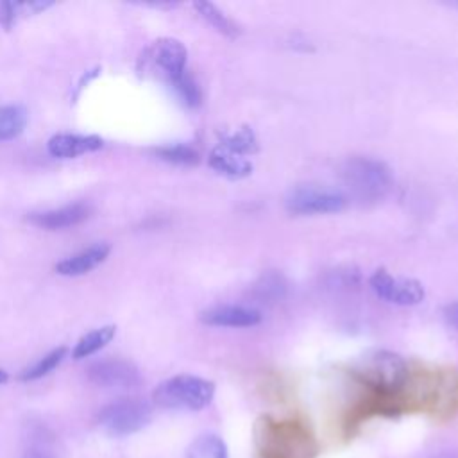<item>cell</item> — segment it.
<instances>
[{"label": "cell", "mask_w": 458, "mask_h": 458, "mask_svg": "<svg viewBox=\"0 0 458 458\" xmlns=\"http://www.w3.org/2000/svg\"><path fill=\"white\" fill-rule=\"evenodd\" d=\"M258 458H315L317 440L310 428L297 419L259 417L254 428Z\"/></svg>", "instance_id": "obj_1"}, {"label": "cell", "mask_w": 458, "mask_h": 458, "mask_svg": "<svg viewBox=\"0 0 458 458\" xmlns=\"http://www.w3.org/2000/svg\"><path fill=\"white\" fill-rule=\"evenodd\" d=\"M188 52L186 47L174 38H161L150 43L138 61V70L143 75H156L172 84L186 73Z\"/></svg>", "instance_id": "obj_4"}, {"label": "cell", "mask_w": 458, "mask_h": 458, "mask_svg": "<svg viewBox=\"0 0 458 458\" xmlns=\"http://www.w3.org/2000/svg\"><path fill=\"white\" fill-rule=\"evenodd\" d=\"M220 145H224L225 148H229L236 154L247 156V157L258 152V138H256L254 131L249 127H238V129L224 132Z\"/></svg>", "instance_id": "obj_15"}, {"label": "cell", "mask_w": 458, "mask_h": 458, "mask_svg": "<svg viewBox=\"0 0 458 458\" xmlns=\"http://www.w3.org/2000/svg\"><path fill=\"white\" fill-rule=\"evenodd\" d=\"M27 123V113L20 106L0 107V141L16 138Z\"/></svg>", "instance_id": "obj_18"}, {"label": "cell", "mask_w": 458, "mask_h": 458, "mask_svg": "<svg viewBox=\"0 0 458 458\" xmlns=\"http://www.w3.org/2000/svg\"><path fill=\"white\" fill-rule=\"evenodd\" d=\"M215 395V385L209 379L179 374L165 379L152 392V401L168 410H190L199 411L206 408Z\"/></svg>", "instance_id": "obj_3"}, {"label": "cell", "mask_w": 458, "mask_h": 458, "mask_svg": "<svg viewBox=\"0 0 458 458\" xmlns=\"http://www.w3.org/2000/svg\"><path fill=\"white\" fill-rule=\"evenodd\" d=\"M200 320L215 327H254L261 322V313L250 306L216 304L204 310Z\"/></svg>", "instance_id": "obj_9"}, {"label": "cell", "mask_w": 458, "mask_h": 458, "mask_svg": "<svg viewBox=\"0 0 458 458\" xmlns=\"http://www.w3.org/2000/svg\"><path fill=\"white\" fill-rule=\"evenodd\" d=\"M102 138L84 134H55L48 140V152L55 157H77L86 152L98 150Z\"/></svg>", "instance_id": "obj_12"}, {"label": "cell", "mask_w": 458, "mask_h": 458, "mask_svg": "<svg viewBox=\"0 0 458 458\" xmlns=\"http://www.w3.org/2000/svg\"><path fill=\"white\" fill-rule=\"evenodd\" d=\"M170 86L174 88V91L181 98V102L186 104L188 107H197L200 104V100H202L200 88L188 72L182 73L179 79H175Z\"/></svg>", "instance_id": "obj_22"}, {"label": "cell", "mask_w": 458, "mask_h": 458, "mask_svg": "<svg viewBox=\"0 0 458 458\" xmlns=\"http://www.w3.org/2000/svg\"><path fill=\"white\" fill-rule=\"evenodd\" d=\"M64 354H66V349H64V347L54 349L52 352H48L47 356H43L39 361H36V363L30 365L29 369H25V370L20 374V379H21V381H34V379L43 377L45 374H48L50 370H54V369L63 361Z\"/></svg>", "instance_id": "obj_21"}, {"label": "cell", "mask_w": 458, "mask_h": 458, "mask_svg": "<svg viewBox=\"0 0 458 458\" xmlns=\"http://www.w3.org/2000/svg\"><path fill=\"white\" fill-rule=\"evenodd\" d=\"M23 458H54L50 453H47L45 449H29Z\"/></svg>", "instance_id": "obj_25"}, {"label": "cell", "mask_w": 458, "mask_h": 458, "mask_svg": "<svg viewBox=\"0 0 458 458\" xmlns=\"http://www.w3.org/2000/svg\"><path fill=\"white\" fill-rule=\"evenodd\" d=\"M52 2H29V4H20V2H2L0 4V23L9 29L13 27V23L23 16V14H30V13H38L45 7H48Z\"/></svg>", "instance_id": "obj_19"}, {"label": "cell", "mask_w": 458, "mask_h": 458, "mask_svg": "<svg viewBox=\"0 0 458 458\" xmlns=\"http://www.w3.org/2000/svg\"><path fill=\"white\" fill-rule=\"evenodd\" d=\"M86 374L91 383L106 388H132L141 381L138 369L131 361L118 358L93 361Z\"/></svg>", "instance_id": "obj_8"}, {"label": "cell", "mask_w": 458, "mask_h": 458, "mask_svg": "<svg viewBox=\"0 0 458 458\" xmlns=\"http://www.w3.org/2000/svg\"><path fill=\"white\" fill-rule=\"evenodd\" d=\"M195 9L220 34L229 36V38H234V36L240 34L238 25L227 14H224L215 4H211V2H195Z\"/></svg>", "instance_id": "obj_16"}, {"label": "cell", "mask_w": 458, "mask_h": 458, "mask_svg": "<svg viewBox=\"0 0 458 458\" xmlns=\"http://www.w3.org/2000/svg\"><path fill=\"white\" fill-rule=\"evenodd\" d=\"M7 379H9V376H7V372H5V370H2V369H0V385H4V383H5V381H7Z\"/></svg>", "instance_id": "obj_26"}, {"label": "cell", "mask_w": 458, "mask_h": 458, "mask_svg": "<svg viewBox=\"0 0 458 458\" xmlns=\"http://www.w3.org/2000/svg\"><path fill=\"white\" fill-rule=\"evenodd\" d=\"M209 166L227 179H243L252 174V163L247 156L236 154L224 145H216L208 157Z\"/></svg>", "instance_id": "obj_11"}, {"label": "cell", "mask_w": 458, "mask_h": 458, "mask_svg": "<svg viewBox=\"0 0 458 458\" xmlns=\"http://www.w3.org/2000/svg\"><path fill=\"white\" fill-rule=\"evenodd\" d=\"M342 179L351 193L363 202L381 200L394 184L386 163L367 156L349 157L342 166Z\"/></svg>", "instance_id": "obj_2"}, {"label": "cell", "mask_w": 458, "mask_h": 458, "mask_svg": "<svg viewBox=\"0 0 458 458\" xmlns=\"http://www.w3.org/2000/svg\"><path fill=\"white\" fill-rule=\"evenodd\" d=\"M156 156H159L163 161H168V163H174V165L190 166V165L199 163V152L193 147L182 145V143L159 147V148H156Z\"/></svg>", "instance_id": "obj_20"}, {"label": "cell", "mask_w": 458, "mask_h": 458, "mask_svg": "<svg viewBox=\"0 0 458 458\" xmlns=\"http://www.w3.org/2000/svg\"><path fill=\"white\" fill-rule=\"evenodd\" d=\"M286 209L293 215H324L338 213L345 208L347 197L340 190L327 186L302 184L286 195Z\"/></svg>", "instance_id": "obj_6"}, {"label": "cell", "mask_w": 458, "mask_h": 458, "mask_svg": "<svg viewBox=\"0 0 458 458\" xmlns=\"http://www.w3.org/2000/svg\"><path fill=\"white\" fill-rule=\"evenodd\" d=\"M88 216H89V208L86 204H72V206H64L52 211L32 213L27 216V220L38 227L55 231V229L77 225L84 222Z\"/></svg>", "instance_id": "obj_10"}, {"label": "cell", "mask_w": 458, "mask_h": 458, "mask_svg": "<svg viewBox=\"0 0 458 458\" xmlns=\"http://www.w3.org/2000/svg\"><path fill=\"white\" fill-rule=\"evenodd\" d=\"M152 417V408L145 399L123 397L109 403L98 413V424L111 435L123 437L143 429Z\"/></svg>", "instance_id": "obj_5"}, {"label": "cell", "mask_w": 458, "mask_h": 458, "mask_svg": "<svg viewBox=\"0 0 458 458\" xmlns=\"http://www.w3.org/2000/svg\"><path fill=\"white\" fill-rule=\"evenodd\" d=\"M456 5H458V4H456Z\"/></svg>", "instance_id": "obj_27"}, {"label": "cell", "mask_w": 458, "mask_h": 458, "mask_svg": "<svg viewBox=\"0 0 458 458\" xmlns=\"http://www.w3.org/2000/svg\"><path fill=\"white\" fill-rule=\"evenodd\" d=\"M113 336H114V326H104L100 329L89 331L77 342V345L73 349V358L82 360V358L91 356L93 352L100 351Z\"/></svg>", "instance_id": "obj_17"}, {"label": "cell", "mask_w": 458, "mask_h": 458, "mask_svg": "<svg viewBox=\"0 0 458 458\" xmlns=\"http://www.w3.org/2000/svg\"><path fill=\"white\" fill-rule=\"evenodd\" d=\"M284 288H286V284L283 283V277L281 276H277V274H267V276H263L259 281H258V284L254 286V292H256V295L263 301V299H267V301H274V299H277V297H281L283 293H284Z\"/></svg>", "instance_id": "obj_23"}, {"label": "cell", "mask_w": 458, "mask_h": 458, "mask_svg": "<svg viewBox=\"0 0 458 458\" xmlns=\"http://www.w3.org/2000/svg\"><path fill=\"white\" fill-rule=\"evenodd\" d=\"M369 284L379 299L390 304L415 306L424 299V286L419 281L410 277H395L385 268H377L370 276Z\"/></svg>", "instance_id": "obj_7"}, {"label": "cell", "mask_w": 458, "mask_h": 458, "mask_svg": "<svg viewBox=\"0 0 458 458\" xmlns=\"http://www.w3.org/2000/svg\"><path fill=\"white\" fill-rule=\"evenodd\" d=\"M186 458H229V453L224 440L218 435L206 433L197 437L190 444Z\"/></svg>", "instance_id": "obj_14"}, {"label": "cell", "mask_w": 458, "mask_h": 458, "mask_svg": "<svg viewBox=\"0 0 458 458\" xmlns=\"http://www.w3.org/2000/svg\"><path fill=\"white\" fill-rule=\"evenodd\" d=\"M445 318L449 320L451 326H454L458 329V302H453L445 308Z\"/></svg>", "instance_id": "obj_24"}, {"label": "cell", "mask_w": 458, "mask_h": 458, "mask_svg": "<svg viewBox=\"0 0 458 458\" xmlns=\"http://www.w3.org/2000/svg\"><path fill=\"white\" fill-rule=\"evenodd\" d=\"M109 245L107 243H95L84 250H81L75 256H70L63 259L61 263L55 265V272L61 276H82L95 267H98L109 254Z\"/></svg>", "instance_id": "obj_13"}]
</instances>
